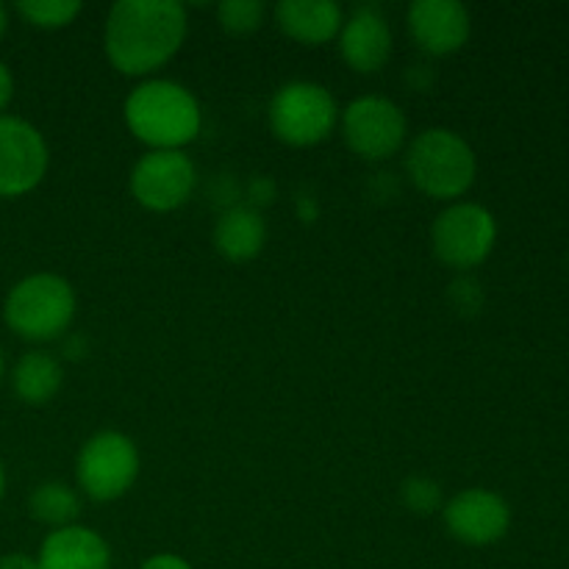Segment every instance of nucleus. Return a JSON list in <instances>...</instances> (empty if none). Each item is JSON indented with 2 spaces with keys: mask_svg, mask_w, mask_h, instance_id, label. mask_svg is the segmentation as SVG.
Instances as JSON below:
<instances>
[{
  "mask_svg": "<svg viewBox=\"0 0 569 569\" xmlns=\"http://www.w3.org/2000/svg\"><path fill=\"white\" fill-rule=\"evenodd\" d=\"M339 56L356 72H378L392 56V26L378 6H359L339 28Z\"/></svg>",
  "mask_w": 569,
  "mask_h": 569,
  "instance_id": "13",
  "label": "nucleus"
},
{
  "mask_svg": "<svg viewBox=\"0 0 569 569\" xmlns=\"http://www.w3.org/2000/svg\"><path fill=\"white\" fill-rule=\"evenodd\" d=\"M122 117L148 150H183L203 128V111L192 89L170 78H144L128 92Z\"/></svg>",
  "mask_w": 569,
  "mask_h": 569,
  "instance_id": "2",
  "label": "nucleus"
},
{
  "mask_svg": "<svg viewBox=\"0 0 569 569\" xmlns=\"http://www.w3.org/2000/svg\"><path fill=\"white\" fill-rule=\"evenodd\" d=\"M264 14L267 6L261 0H222L217 6V20L233 37H248V33L259 31Z\"/></svg>",
  "mask_w": 569,
  "mask_h": 569,
  "instance_id": "20",
  "label": "nucleus"
},
{
  "mask_svg": "<svg viewBox=\"0 0 569 569\" xmlns=\"http://www.w3.org/2000/svg\"><path fill=\"white\" fill-rule=\"evenodd\" d=\"M128 187L142 209L167 214L192 198L198 187V167L187 150H148L133 164Z\"/></svg>",
  "mask_w": 569,
  "mask_h": 569,
  "instance_id": "9",
  "label": "nucleus"
},
{
  "mask_svg": "<svg viewBox=\"0 0 569 569\" xmlns=\"http://www.w3.org/2000/svg\"><path fill=\"white\" fill-rule=\"evenodd\" d=\"M3 498H6V467L3 461H0V503H3Z\"/></svg>",
  "mask_w": 569,
  "mask_h": 569,
  "instance_id": "28",
  "label": "nucleus"
},
{
  "mask_svg": "<svg viewBox=\"0 0 569 569\" xmlns=\"http://www.w3.org/2000/svg\"><path fill=\"white\" fill-rule=\"evenodd\" d=\"M50 148L33 122L0 114V198H22L42 183Z\"/></svg>",
  "mask_w": 569,
  "mask_h": 569,
  "instance_id": "10",
  "label": "nucleus"
},
{
  "mask_svg": "<svg viewBox=\"0 0 569 569\" xmlns=\"http://www.w3.org/2000/svg\"><path fill=\"white\" fill-rule=\"evenodd\" d=\"M139 569H194L183 556L176 553H156L150 559H144Z\"/></svg>",
  "mask_w": 569,
  "mask_h": 569,
  "instance_id": "24",
  "label": "nucleus"
},
{
  "mask_svg": "<svg viewBox=\"0 0 569 569\" xmlns=\"http://www.w3.org/2000/svg\"><path fill=\"white\" fill-rule=\"evenodd\" d=\"M442 520L450 537L470 548L500 542L511 528V509L503 495L472 487L453 495L442 506Z\"/></svg>",
  "mask_w": 569,
  "mask_h": 569,
  "instance_id": "11",
  "label": "nucleus"
},
{
  "mask_svg": "<svg viewBox=\"0 0 569 569\" xmlns=\"http://www.w3.org/2000/svg\"><path fill=\"white\" fill-rule=\"evenodd\" d=\"M11 100H14V72L0 59V114H6Z\"/></svg>",
  "mask_w": 569,
  "mask_h": 569,
  "instance_id": "25",
  "label": "nucleus"
},
{
  "mask_svg": "<svg viewBox=\"0 0 569 569\" xmlns=\"http://www.w3.org/2000/svg\"><path fill=\"white\" fill-rule=\"evenodd\" d=\"M450 292H453V300H456V309L459 311H478L483 303V292H481V283L472 281V278H461V281H456L453 287H450Z\"/></svg>",
  "mask_w": 569,
  "mask_h": 569,
  "instance_id": "22",
  "label": "nucleus"
},
{
  "mask_svg": "<svg viewBox=\"0 0 569 569\" xmlns=\"http://www.w3.org/2000/svg\"><path fill=\"white\" fill-rule=\"evenodd\" d=\"M142 459L128 433L98 431L81 445L76 456L78 489L94 503H114L137 483Z\"/></svg>",
  "mask_w": 569,
  "mask_h": 569,
  "instance_id": "6",
  "label": "nucleus"
},
{
  "mask_svg": "<svg viewBox=\"0 0 569 569\" xmlns=\"http://www.w3.org/2000/svg\"><path fill=\"white\" fill-rule=\"evenodd\" d=\"M342 139L365 161H383L409 139V120L395 100L383 94H361L339 111Z\"/></svg>",
  "mask_w": 569,
  "mask_h": 569,
  "instance_id": "8",
  "label": "nucleus"
},
{
  "mask_svg": "<svg viewBox=\"0 0 569 569\" xmlns=\"http://www.w3.org/2000/svg\"><path fill=\"white\" fill-rule=\"evenodd\" d=\"M498 242V220L481 203L459 200L445 206L431 226V248L442 264L467 272L483 264Z\"/></svg>",
  "mask_w": 569,
  "mask_h": 569,
  "instance_id": "7",
  "label": "nucleus"
},
{
  "mask_svg": "<svg viewBox=\"0 0 569 569\" xmlns=\"http://www.w3.org/2000/svg\"><path fill=\"white\" fill-rule=\"evenodd\" d=\"M339 103L320 81H287L276 89L267 109L270 131L292 148H311L331 137L339 126Z\"/></svg>",
  "mask_w": 569,
  "mask_h": 569,
  "instance_id": "5",
  "label": "nucleus"
},
{
  "mask_svg": "<svg viewBox=\"0 0 569 569\" xmlns=\"http://www.w3.org/2000/svg\"><path fill=\"white\" fill-rule=\"evenodd\" d=\"M214 248L233 264L253 261L267 244V222L253 206H231L214 222Z\"/></svg>",
  "mask_w": 569,
  "mask_h": 569,
  "instance_id": "16",
  "label": "nucleus"
},
{
  "mask_svg": "<svg viewBox=\"0 0 569 569\" xmlns=\"http://www.w3.org/2000/svg\"><path fill=\"white\" fill-rule=\"evenodd\" d=\"M278 28L300 44H326L339 37L345 9L333 0H281L272 9Z\"/></svg>",
  "mask_w": 569,
  "mask_h": 569,
  "instance_id": "15",
  "label": "nucleus"
},
{
  "mask_svg": "<svg viewBox=\"0 0 569 569\" xmlns=\"http://www.w3.org/2000/svg\"><path fill=\"white\" fill-rule=\"evenodd\" d=\"M248 198L250 203H253V209L256 206H267L272 198H276V183H272L270 178H253L248 189Z\"/></svg>",
  "mask_w": 569,
  "mask_h": 569,
  "instance_id": "23",
  "label": "nucleus"
},
{
  "mask_svg": "<svg viewBox=\"0 0 569 569\" xmlns=\"http://www.w3.org/2000/svg\"><path fill=\"white\" fill-rule=\"evenodd\" d=\"M406 26L417 48L431 56L456 53L472 33L470 11L459 0H415L406 11Z\"/></svg>",
  "mask_w": 569,
  "mask_h": 569,
  "instance_id": "12",
  "label": "nucleus"
},
{
  "mask_svg": "<svg viewBox=\"0 0 569 569\" xmlns=\"http://www.w3.org/2000/svg\"><path fill=\"white\" fill-rule=\"evenodd\" d=\"M189 31L178 0H117L103 26V50L122 76H150L181 50Z\"/></svg>",
  "mask_w": 569,
  "mask_h": 569,
  "instance_id": "1",
  "label": "nucleus"
},
{
  "mask_svg": "<svg viewBox=\"0 0 569 569\" xmlns=\"http://www.w3.org/2000/svg\"><path fill=\"white\" fill-rule=\"evenodd\" d=\"M64 367L48 350H28L11 370V389L28 406H44L61 392Z\"/></svg>",
  "mask_w": 569,
  "mask_h": 569,
  "instance_id": "17",
  "label": "nucleus"
},
{
  "mask_svg": "<svg viewBox=\"0 0 569 569\" xmlns=\"http://www.w3.org/2000/svg\"><path fill=\"white\" fill-rule=\"evenodd\" d=\"M28 515H31V520L42 522L53 531L76 526L78 515H81V495L70 483L44 481L28 498Z\"/></svg>",
  "mask_w": 569,
  "mask_h": 569,
  "instance_id": "18",
  "label": "nucleus"
},
{
  "mask_svg": "<svg viewBox=\"0 0 569 569\" xmlns=\"http://www.w3.org/2000/svg\"><path fill=\"white\" fill-rule=\"evenodd\" d=\"M400 500L409 511L420 517H431L437 511H442L445 500H442V487L439 481L428 476H411L406 478L403 487H400Z\"/></svg>",
  "mask_w": 569,
  "mask_h": 569,
  "instance_id": "21",
  "label": "nucleus"
},
{
  "mask_svg": "<svg viewBox=\"0 0 569 569\" xmlns=\"http://www.w3.org/2000/svg\"><path fill=\"white\" fill-rule=\"evenodd\" d=\"M17 11L26 22L37 28H67L76 22V17L83 11L81 0H20Z\"/></svg>",
  "mask_w": 569,
  "mask_h": 569,
  "instance_id": "19",
  "label": "nucleus"
},
{
  "mask_svg": "<svg viewBox=\"0 0 569 569\" xmlns=\"http://www.w3.org/2000/svg\"><path fill=\"white\" fill-rule=\"evenodd\" d=\"M78 298L67 278L33 272L17 281L3 300V322L28 342H53L70 331Z\"/></svg>",
  "mask_w": 569,
  "mask_h": 569,
  "instance_id": "4",
  "label": "nucleus"
},
{
  "mask_svg": "<svg viewBox=\"0 0 569 569\" xmlns=\"http://www.w3.org/2000/svg\"><path fill=\"white\" fill-rule=\"evenodd\" d=\"M39 569H111V548L94 528H56L42 539Z\"/></svg>",
  "mask_w": 569,
  "mask_h": 569,
  "instance_id": "14",
  "label": "nucleus"
},
{
  "mask_svg": "<svg viewBox=\"0 0 569 569\" xmlns=\"http://www.w3.org/2000/svg\"><path fill=\"white\" fill-rule=\"evenodd\" d=\"M6 372V356H3V348H0V378H3Z\"/></svg>",
  "mask_w": 569,
  "mask_h": 569,
  "instance_id": "29",
  "label": "nucleus"
},
{
  "mask_svg": "<svg viewBox=\"0 0 569 569\" xmlns=\"http://www.w3.org/2000/svg\"><path fill=\"white\" fill-rule=\"evenodd\" d=\"M406 176L428 198L459 200L476 183V150L450 128H426L406 148Z\"/></svg>",
  "mask_w": 569,
  "mask_h": 569,
  "instance_id": "3",
  "label": "nucleus"
},
{
  "mask_svg": "<svg viewBox=\"0 0 569 569\" xmlns=\"http://www.w3.org/2000/svg\"><path fill=\"white\" fill-rule=\"evenodd\" d=\"M0 569H39V565L28 553H6L0 556Z\"/></svg>",
  "mask_w": 569,
  "mask_h": 569,
  "instance_id": "26",
  "label": "nucleus"
},
{
  "mask_svg": "<svg viewBox=\"0 0 569 569\" xmlns=\"http://www.w3.org/2000/svg\"><path fill=\"white\" fill-rule=\"evenodd\" d=\"M6 28H9V9L0 3V39L6 37Z\"/></svg>",
  "mask_w": 569,
  "mask_h": 569,
  "instance_id": "27",
  "label": "nucleus"
}]
</instances>
